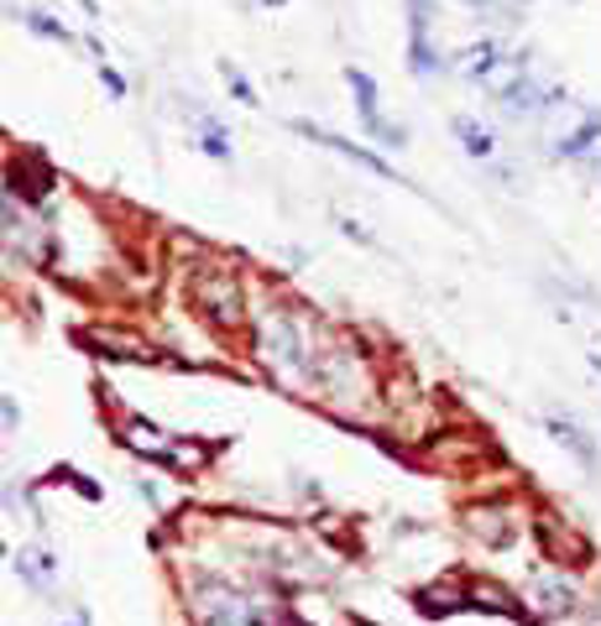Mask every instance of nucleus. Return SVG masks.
Masks as SVG:
<instances>
[{"label": "nucleus", "mask_w": 601, "mask_h": 626, "mask_svg": "<svg viewBox=\"0 0 601 626\" xmlns=\"http://www.w3.org/2000/svg\"><path fill=\"white\" fill-rule=\"evenodd\" d=\"M591 371H597V376H601V350H597V355H591Z\"/></svg>", "instance_id": "b1692460"}, {"label": "nucleus", "mask_w": 601, "mask_h": 626, "mask_svg": "<svg viewBox=\"0 0 601 626\" xmlns=\"http://www.w3.org/2000/svg\"><path fill=\"white\" fill-rule=\"evenodd\" d=\"M320 339L324 324L299 303H261L251 309V330H246V345L257 355L261 376L272 387L293 391V397H309L314 391V366H320Z\"/></svg>", "instance_id": "f257e3e1"}, {"label": "nucleus", "mask_w": 601, "mask_h": 626, "mask_svg": "<svg viewBox=\"0 0 601 626\" xmlns=\"http://www.w3.org/2000/svg\"><path fill=\"white\" fill-rule=\"evenodd\" d=\"M84 339L95 350H110V360H158V350L137 339V334H120V330H84Z\"/></svg>", "instance_id": "4468645a"}, {"label": "nucleus", "mask_w": 601, "mask_h": 626, "mask_svg": "<svg viewBox=\"0 0 601 626\" xmlns=\"http://www.w3.org/2000/svg\"><path fill=\"white\" fill-rule=\"evenodd\" d=\"M261 6H272V11H278V6H288V0H261Z\"/></svg>", "instance_id": "393cba45"}, {"label": "nucleus", "mask_w": 601, "mask_h": 626, "mask_svg": "<svg viewBox=\"0 0 601 626\" xmlns=\"http://www.w3.org/2000/svg\"><path fill=\"white\" fill-rule=\"evenodd\" d=\"M11 569H17V574H21V580H26L32 590H47L53 559H47V553H37V548H26V553H17V559H11Z\"/></svg>", "instance_id": "6ab92c4d"}, {"label": "nucleus", "mask_w": 601, "mask_h": 626, "mask_svg": "<svg viewBox=\"0 0 601 626\" xmlns=\"http://www.w3.org/2000/svg\"><path fill=\"white\" fill-rule=\"evenodd\" d=\"M95 74H100V84H105V89H110V99H126V78H120L116 74V68H110V63H95Z\"/></svg>", "instance_id": "4be33fe9"}, {"label": "nucleus", "mask_w": 601, "mask_h": 626, "mask_svg": "<svg viewBox=\"0 0 601 626\" xmlns=\"http://www.w3.org/2000/svg\"><path fill=\"white\" fill-rule=\"evenodd\" d=\"M17 21L26 26V32H37V37H47V42H74V32L63 26L53 11H17Z\"/></svg>", "instance_id": "aec40b11"}, {"label": "nucleus", "mask_w": 601, "mask_h": 626, "mask_svg": "<svg viewBox=\"0 0 601 626\" xmlns=\"http://www.w3.org/2000/svg\"><path fill=\"white\" fill-rule=\"evenodd\" d=\"M183 606L194 626H288L282 601H261L225 574H194L183 590Z\"/></svg>", "instance_id": "7ed1b4c3"}, {"label": "nucleus", "mask_w": 601, "mask_h": 626, "mask_svg": "<svg viewBox=\"0 0 601 626\" xmlns=\"http://www.w3.org/2000/svg\"><path fill=\"white\" fill-rule=\"evenodd\" d=\"M58 188V173L47 168L42 152H17L11 168H6V194H17L21 204H47Z\"/></svg>", "instance_id": "6e6552de"}, {"label": "nucleus", "mask_w": 601, "mask_h": 626, "mask_svg": "<svg viewBox=\"0 0 601 626\" xmlns=\"http://www.w3.org/2000/svg\"><path fill=\"white\" fill-rule=\"evenodd\" d=\"M461 606H476L465 585H429V590H419V611H423V616H450V611H461Z\"/></svg>", "instance_id": "a211bd4d"}, {"label": "nucleus", "mask_w": 601, "mask_h": 626, "mask_svg": "<svg viewBox=\"0 0 601 626\" xmlns=\"http://www.w3.org/2000/svg\"><path fill=\"white\" fill-rule=\"evenodd\" d=\"M492 99H497V110L507 120H539L549 116L555 105L565 99L560 84H544V78H534V68H528V58H507V78H497L492 84Z\"/></svg>", "instance_id": "20e7f679"}, {"label": "nucleus", "mask_w": 601, "mask_h": 626, "mask_svg": "<svg viewBox=\"0 0 601 626\" xmlns=\"http://www.w3.org/2000/svg\"><path fill=\"white\" fill-rule=\"evenodd\" d=\"M549 152L560 156V162H591L601 152V105H586L581 120L549 141Z\"/></svg>", "instance_id": "9d476101"}, {"label": "nucleus", "mask_w": 601, "mask_h": 626, "mask_svg": "<svg viewBox=\"0 0 601 626\" xmlns=\"http://www.w3.org/2000/svg\"><path fill=\"white\" fill-rule=\"evenodd\" d=\"M63 626H79V622H63Z\"/></svg>", "instance_id": "bb28decb"}, {"label": "nucleus", "mask_w": 601, "mask_h": 626, "mask_svg": "<svg viewBox=\"0 0 601 626\" xmlns=\"http://www.w3.org/2000/svg\"><path fill=\"white\" fill-rule=\"evenodd\" d=\"M465 532H471L481 548H513V543H518V532H523V517H518L513 501L492 496V501L465 507Z\"/></svg>", "instance_id": "39448f33"}, {"label": "nucleus", "mask_w": 601, "mask_h": 626, "mask_svg": "<svg viewBox=\"0 0 601 626\" xmlns=\"http://www.w3.org/2000/svg\"><path fill=\"white\" fill-rule=\"evenodd\" d=\"M465 6H492V0H465Z\"/></svg>", "instance_id": "a878e982"}, {"label": "nucleus", "mask_w": 601, "mask_h": 626, "mask_svg": "<svg viewBox=\"0 0 601 626\" xmlns=\"http://www.w3.org/2000/svg\"><path fill=\"white\" fill-rule=\"evenodd\" d=\"M293 131H299L303 141H314V147H330L335 156H351L356 168H366V173H377V177H393V183H403L398 173H393V162H382L377 152H366V147H356V141H345L335 137V131H324V126H314V120H288Z\"/></svg>", "instance_id": "1a4fd4ad"}, {"label": "nucleus", "mask_w": 601, "mask_h": 626, "mask_svg": "<svg viewBox=\"0 0 601 626\" xmlns=\"http://www.w3.org/2000/svg\"><path fill=\"white\" fill-rule=\"evenodd\" d=\"M0 412H6V433H17V429H21V408H17V397H0Z\"/></svg>", "instance_id": "5701e85b"}, {"label": "nucleus", "mask_w": 601, "mask_h": 626, "mask_svg": "<svg viewBox=\"0 0 601 626\" xmlns=\"http://www.w3.org/2000/svg\"><path fill=\"white\" fill-rule=\"evenodd\" d=\"M528 606L539 611V616H570L576 611V585L570 580H560V569H544V574H534V585H528Z\"/></svg>", "instance_id": "f8f14e48"}, {"label": "nucleus", "mask_w": 601, "mask_h": 626, "mask_svg": "<svg viewBox=\"0 0 601 626\" xmlns=\"http://www.w3.org/2000/svg\"><path fill=\"white\" fill-rule=\"evenodd\" d=\"M497 63H507L502 42L481 37V42H471V47L461 53V78H471V84H497Z\"/></svg>", "instance_id": "ddd939ff"}, {"label": "nucleus", "mask_w": 601, "mask_h": 626, "mask_svg": "<svg viewBox=\"0 0 601 626\" xmlns=\"http://www.w3.org/2000/svg\"><path fill=\"white\" fill-rule=\"evenodd\" d=\"M544 429H549V439H555V444H560V450L570 454V460H576L586 475H597V470H601L597 444L586 439V429L576 423V418H565V412H544Z\"/></svg>", "instance_id": "9b49d317"}, {"label": "nucleus", "mask_w": 601, "mask_h": 626, "mask_svg": "<svg viewBox=\"0 0 601 626\" xmlns=\"http://www.w3.org/2000/svg\"><path fill=\"white\" fill-rule=\"evenodd\" d=\"M126 450H137V454H147V460H162V465H168L179 444H173L162 429H152L147 418H131V423H126Z\"/></svg>", "instance_id": "2eb2a0df"}, {"label": "nucleus", "mask_w": 601, "mask_h": 626, "mask_svg": "<svg viewBox=\"0 0 601 626\" xmlns=\"http://www.w3.org/2000/svg\"><path fill=\"white\" fill-rule=\"evenodd\" d=\"M345 84H351V95H356V116L366 126V137L382 141V147H403L408 131L393 126V120H382V95H377V78L366 74V68H345Z\"/></svg>", "instance_id": "423d86ee"}, {"label": "nucleus", "mask_w": 601, "mask_h": 626, "mask_svg": "<svg viewBox=\"0 0 601 626\" xmlns=\"http://www.w3.org/2000/svg\"><path fill=\"white\" fill-rule=\"evenodd\" d=\"M288 626H303V622H288Z\"/></svg>", "instance_id": "cd10ccee"}, {"label": "nucleus", "mask_w": 601, "mask_h": 626, "mask_svg": "<svg viewBox=\"0 0 601 626\" xmlns=\"http://www.w3.org/2000/svg\"><path fill=\"white\" fill-rule=\"evenodd\" d=\"M189 120H194V131H200V152L210 156V162H230V156H236L230 152V131H225L215 116H204L194 99H189Z\"/></svg>", "instance_id": "dca6fc26"}, {"label": "nucleus", "mask_w": 601, "mask_h": 626, "mask_svg": "<svg viewBox=\"0 0 601 626\" xmlns=\"http://www.w3.org/2000/svg\"><path fill=\"white\" fill-rule=\"evenodd\" d=\"M429 17H434V0H408V68L414 78H440L444 74V58L434 37H429Z\"/></svg>", "instance_id": "0eeeda50"}, {"label": "nucleus", "mask_w": 601, "mask_h": 626, "mask_svg": "<svg viewBox=\"0 0 601 626\" xmlns=\"http://www.w3.org/2000/svg\"><path fill=\"white\" fill-rule=\"evenodd\" d=\"M450 131H455V141H461L465 156H476V162H492V156H497V137H492L476 116H455L450 120Z\"/></svg>", "instance_id": "f3484780"}, {"label": "nucleus", "mask_w": 601, "mask_h": 626, "mask_svg": "<svg viewBox=\"0 0 601 626\" xmlns=\"http://www.w3.org/2000/svg\"><path fill=\"white\" fill-rule=\"evenodd\" d=\"M221 78H225V89H230V95H236L240 105H257V89L246 84V74H240L236 63H221Z\"/></svg>", "instance_id": "412c9836"}, {"label": "nucleus", "mask_w": 601, "mask_h": 626, "mask_svg": "<svg viewBox=\"0 0 601 626\" xmlns=\"http://www.w3.org/2000/svg\"><path fill=\"white\" fill-rule=\"evenodd\" d=\"M183 293H189V309L204 330L215 334H246L251 330V298H246V282L230 261H215L204 256L200 267H183Z\"/></svg>", "instance_id": "f03ea898"}]
</instances>
